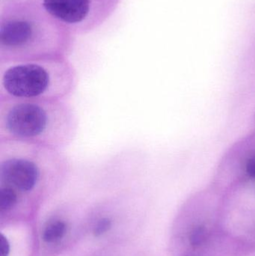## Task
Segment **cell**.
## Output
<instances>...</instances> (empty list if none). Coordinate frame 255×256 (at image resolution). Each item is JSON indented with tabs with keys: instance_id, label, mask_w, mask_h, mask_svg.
Returning a JSON list of instances; mask_svg holds the SVG:
<instances>
[{
	"instance_id": "obj_1",
	"label": "cell",
	"mask_w": 255,
	"mask_h": 256,
	"mask_svg": "<svg viewBox=\"0 0 255 256\" xmlns=\"http://www.w3.org/2000/svg\"><path fill=\"white\" fill-rule=\"evenodd\" d=\"M71 36L40 0H9L0 16V62L67 58Z\"/></svg>"
},
{
	"instance_id": "obj_2",
	"label": "cell",
	"mask_w": 255,
	"mask_h": 256,
	"mask_svg": "<svg viewBox=\"0 0 255 256\" xmlns=\"http://www.w3.org/2000/svg\"><path fill=\"white\" fill-rule=\"evenodd\" d=\"M79 122L67 100L0 99V140H14L64 150Z\"/></svg>"
},
{
	"instance_id": "obj_3",
	"label": "cell",
	"mask_w": 255,
	"mask_h": 256,
	"mask_svg": "<svg viewBox=\"0 0 255 256\" xmlns=\"http://www.w3.org/2000/svg\"><path fill=\"white\" fill-rule=\"evenodd\" d=\"M70 162L63 150L14 140H0V186L19 201L52 192L69 179Z\"/></svg>"
},
{
	"instance_id": "obj_4",
	"label": "cell",
	"mask_w": 255,
	"mask_h": 256,
	"mask_svg": "<svg viewBox=\"0 0 255 256\" xmlns=\"http://www.w3.org/2000/svg\"><path fill=\"white\" fill-rule=\"evenodd\" d=\"M77 82L67 58L0 62V99L67 100Z\"/></svg>"
},
{
	"instance_id": "obj_5",
	"label": "cell",
	"mask_w": 255,
	"mask_h": 256,
	"mask_svg": "<svg viewBox=\"0 0 255 256\" xmlns=\"http://www.w3.org/2000/svg\"><path fill=\"white\" fill-rule=\"evenodd\" d=\"M119 0H40L52 18L71 34L86 33L101 25Z\"/></svg>"
},
{
	"instance_id": "obj_6",
	"label": "cell",
	"mask_w": 255,
	"mask_h": 256,
	"mask_svg": "<svg viewBox=\"0 0 255 256\" xmlns=\"http://www.w3.org/2000/svg\"><path fill=\"white\" fill-rule=\"evenodd\" d=\"M65 222L63 221H55L46 227L43 234V240L46 243H54L61 240L66 232Z\"/></svg>"
},
{
	"instance_id": "obj_7",
	"label": "cell",
	"mask_w": 255,
	"mask_h": 256,
	"mask_svg": "<svg viewBox=\"0 0 255 256\" xmlns=\"http://www.w3.org/2000/svg\"><path fill=\"white\" fill-rule=\"evenodd\" d=\"M111 226H112V221L109 218H103V219L100 220L97 225L96 226L95 228H94V236L98 237V236L104 234L111 228Z\"/></svg>"
},
{
	"instance_id": "obj_8",
	"label": "cell",
	"mask_w": 255,
	"mask_h": 256,
	"mask_svg": "<svg viewBox=\"0 0 255 256\" xmlns=\"http://www.w3.org/2000/svg\"><path fill=\"white\" fill-rule=\"evenodd\" d=\"M205 238V230L203 227L196 228L192 233L190 242L193 246H199Z\"/></svg>"
},
{
	"instance_id": "obj_9",
	"label": "cell",
	"mask_w": 255,
	"mask_h": 256,
	"mask_svg": "<svg viewBox=\"0 0 255 256\" xmlns=\"http://www.w3.org/2000/svg\"><path fill=\"white\" fill-rule=\"evenodd\" d=\"M247 174L252 178L255 179V156L249 159L246 166Z\"/></svg>"
},
{
	"instance_id": "obj_10",
	"label": "cell",
	"mask_w": 255,
	"mask_h": 256,
	"mask_svg": "<svg viewBox=\"0 0 255 256\" xmlns=\"http://www.w3.org/2000/svg\"><path fill=\"white\" fill-rule=\"evenodd\" d=\"M10 252V245L7 238L1 234V256H8Z\"/></svg>"
}]
</instances>
